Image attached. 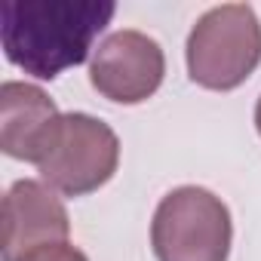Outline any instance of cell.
Wrapping results in <instances>:
<instances>
[{"instance_id": "3957f363", "label": "cell", "mask_w": 261, "mask_h": 261, "mask_svg": "<svg viewBox=\"0 0 261 261\" xmlns=\"http://www.w3.org/2000/svg\"><path fill=\"white\" fill-rule=\"evenodd\" d=\"M233 240L230 209L206 188L169 191L151 221L157 261H227Z\"/></svg>"}, {"instance_id": "8992f818", "label": "cell", "mask_w": 261, "mask_h": 261, "mask_svg": "<svg viewBox=\"0 0 261 261\" xmlns=\"http://www.w3.org/2000/svg\"><path fill=\"white\" fill-rule=\"evenodd\" d=\"M65 203L46 181L22 178L4 197V261H19L43 246L68 243Z\"/></svg>"}, {"instance_id": "6da1fadb", "label": "cell", "mask_w": 261, "mask_h": 261, "mask_svg": "<svg viewBox=\"0 0 261 261\" xmlns=\"http://www.w3.org/2000/svg\"><path fill=\"white\" fill-rule=\"evenodd\" d=\"M114 13L111 0H7L0 7L4 56L37 80H56L89 59Z\"/></svg>"}, {"instance_id": "52a82bcc", "label": "cell", "mask_w": 261, "mask_h": 261, "mask_svg": "<svg viewBox=\"0 0 261 261\" xmlns=\"http://www.w3.org/2000/svg\"><path fill=\"white\" fill-rule=\"evenodd\" d=\"M56 101L34 83L7 80L0 86V148L13 160H40L53 129L59 123Z\"/></svg>"}, {"instance_id": "9c48e42d", "label": "cell", "mask_w": 261, "mask_h": 261, "mask_svg": "<svg viewBox=\"0 0 261 261\" xmlns=\"http://www.w3.org/2000/svg\"><path fill=\"white\" fill-rule=\"evenodd\" d=\"M255 129H258V136H261V98L255 105Z\"/></svg>"}, {"instance_id": "5b68a950", "label": "cell", "mask_w": 261, "mask_h": 261, "mask_svg": "<svg viewBox=\"0 0 261 261\" xmlns=\"http://www.w3.org/2000/svg\"><path fill=\"white\" fill-rule=\"evenodd\" d=\"M166 74V56L160 43L142 31L123 28L105 37L89 62L92 89L117 105L148 101Z\"/></svg>"}, {"instance_id": "ba28073f", "label": "cell", "mask_w": 261, "mask_h": 261, "mask_svg": "<svg viewBox=\"0 0 261 261\" xmlns=\"http://www.w3.org/2000/svg\"><path fill=\"white\" fill-rule=\"evenodd\" d=\"M19 261H89V258L71 243H56V246H43L37 252H28Z\"/></svg>"}, {"instance_id": "277c9868", "label": "cell", "mask_w": 261, "mask_h": 261, "mask_svg": "<svg viewBox=\"0 0 261 261\" xmlns=\"http://www.w3.org/2000/svg\"><path fill=\"white\" fill-rule=\"evenodd\" d=\"M120 166V139L117 133L92 114H62L53 136L37 160L40 178L65 194L86 197L108 185Z\"/></svg>"}, {"instance_id": "7a4b0ae2", "label": "cell", "mask_w": 261, "mask_h": 261, "mask_svg": "<svg viewBox=\"0 0 261 261\" xmlns=\"http://www.w3.org/2000/svg\"><path fill=\"white\" fill-rule=\"evenodd\" d=\"M261 65V22L249 4H221L188 37V74L197 86L230 92Z\"/></svg>"}]
</instances>
